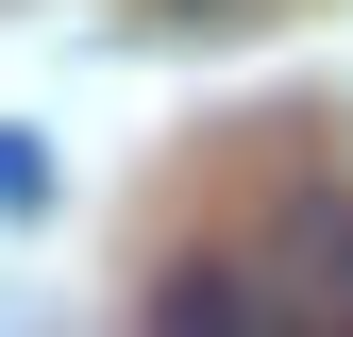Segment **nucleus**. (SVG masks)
<instances>
[{
    "instance_id": "1",
    "label": "nucleus",
    "mask_w": 353,
    "mask_h": 337,
    "mask_svg": "<svg viewBox=\"0 0 353 337\" xmlns=\"http://www.w3.org/2000/svg\"><path fill=\"white\" fill-rule=\"evenodd\" d=\"M152 320H168V337H270V320H286V287H236L219 253H185V270L152 287Z\"/></svg>"
},
{
    "instance_id": "2",
    "label": "nucleus",
    "mask_w": 353,
    "mask_h": 337,
    "mask_svg": "<svg viewBox=\"0 0 353 337\" xmlns=\"http://www.w3.org/2000/svg\"><path fill=\"white\" fill-rule=\"evenodd\" d=\"M270 253L303 270V287H286V320H303V304H320V320H353V202H286V220H270Z\"/></svg>"
},
{
    "instance_id": "3",
    "label": "nucleus",
    "mask_w": 353,
    "mask_h": 337,
    "mask_svg": "<svg viewBox=\"0 0 353 337\" xmlns=\"http://www.w3.org/2000/svg\"><path fill=\"white\" fill-rule=\"evenodd\" d=\"M34 202H51V152H34V135H0V220H34Z\"/></svg>"
}]
</instances>
